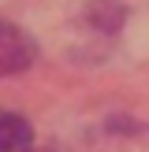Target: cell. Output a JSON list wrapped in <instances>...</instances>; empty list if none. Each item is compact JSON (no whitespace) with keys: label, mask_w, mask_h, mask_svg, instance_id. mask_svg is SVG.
<instances>
[{"label":"cell","mask_w":149,"mask_h":152,"mask_svg":"<svg viewBox=\"0 0 149 152\" xmlns=\"http://www.w3.org/2000/svg\"><path fill=\"white\" fill-rule=\"evenodd\" d=\"M123 7L119 4H112V0H101V4H93L89 7V19L97 22V30H104V34H116L119 30V22H123Z\"/></svg>","instance_id":"cell-3"},{"label":"cell","mask_w":149,"mask_h":152,"mask_svg":"<svg viewBox=\"0 0 149 152\" xmlns=\"http://www.w3.org/2000/svg\"><path fill=\"white\" fill-rule=\"evenodd\" d=\"M37 56L34 37L26 34L22 26L0 19V78H11V74H22Z\"/></svg>","instance_id":"cell-1"},{"label":"cell","mask_w":149,"mask_h":152,"mask_svg":"<svg viewBox=\"0 0 149 152\" xmlns=\"http://www.w3.org/2000/svg\"><path fill=\"white\" fill-rule=\"evenodd\" d=\"M30 152H52V148H30Z\"/></svg>","instance_id":"cell-4"},{"label":"cell","mask_w":149,"mask_h":152,"mask_svg":"<svg viewBox=\"0 0 149 152\" xmlns=\"http://www.w3.org/2000/svg\"><path fill=\"white\" fill-rule=\"evenodd\" d=\"M34 148V126L22 115L0 108V152H30Z\"/></svg>","instance_id":"cell-2"}]
</instances>
